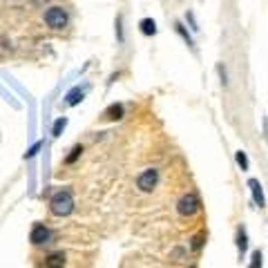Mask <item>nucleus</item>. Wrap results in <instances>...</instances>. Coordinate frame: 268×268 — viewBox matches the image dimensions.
<instances>
[{
    "mask_svg": "<svg viewBox=\"0 0 268 268\" xmlns=\"http://www.w3.org/2000/svg\"><path fill=\"white\" fill-rule=\"evenodd\" d=\"M49 210L56 217H67L74 210V197H72L70 190H58V192L51 197L49 201Z\"/></svg>",
    "mask_w": 268,
    "mask_h": 268,
    "instance_id": "f257e3e1",
    "label": "nucleus"
},
{
    "mask_svg": "<svg viewBox=\"0 0 268 268\" xmlns=\"http://www.w3.org/2000/svg\"><path fill=\"white\" fill-rule=\"evenodd\" d=\"M199 208H201V204H199V197L194 192L183 194V197L177 201V213L181 215V217H192V215L199 213Z\"/></svg>",
    "mask_w": 268,
    "mask_h": 268,
    "instance_id": "f03ea898",
    "label": "nucleus"
},
{
    "mask_svg": "<svg viewBox=\"0 0 268 268\" xmlns=\"http://www.w3.org/2000/svg\"><path fill=\"white\" fill-rule=\"evenodd\" d=\"M67 12L63 7H49L47 12H45V23L49 25L51 29H63L67 27Z\"/></svg>",
    "mask_w": 268,
    "mask_h": 268,
    "instance_id": "7ed1b4c3",
    "label": "nucleus"
},
{
    "mask_svg": "<svg viewBox=\"0 0 268 268\" xmlns=\"http://www.w3.org/2000/svg\"><path fill=\"white\" fill-rule=\"evenodd\" d=\"M157 183H159V170L157 168L143 170V172L139 174V179H137V185H139V190H141V192H150Z\"/></svg>",
    "mask_w": 268,
    "mask_h": 268,
    "instance_id": "20e7f679",
    "label": "nucleus"
},
{
    "mask_svg": "<svg viewBox=\"0 0 268 268\" xmlns=\"http://www.w3.org/2000/svg\"><path fill=\"white\" fill-rule=\"evenodd\" d=\"M51 239V230L47 228V226L38 224L32 228V235H29V241H32L34 246H40V244H47V241Z\"/></svg>",
    "mask_w": 268,
    "mask_h": 268,
    "instance_id": "39448f33",
    "label": "nucleus"
},
{
    "mask_svg": "<svg viewBox=\"0 0 268 268\" xmlns=\"http://www.w3.org/2000/svg\"><path fill=\"white\" fill-rule=\"evenodd\" d=\"M65 266V252H51L45 259V268H63Z\"/></svg>",
    "mask_w": 268,
    "mask_h": 268,
    "instance_id": "423d86ee",
    "label": "nucleus"
},
{
    "mask_svg": "<svg viewBox=\"0 0 268 268\" xmlns=\"http://www.w3.org/2000/svg\"><path fill=\"white\" fill-rule=\"evenodd\" d=\"M248 185H250V190H252V199H255V204H257V206H266L264 192H261V183L257 181V179H250Z\"/></svg>",
    "mask_w": 268,
    "mask_h": 268,
    "instance_id": "0eeeda50",
    "label": "nucleus"
},
{
    "mask_svg": "<svg viewBox=\"0 0 268 268\" xmlns=\"http://www.w3.org/2000/svg\"><path fill=\"white\" fill-rule=\"evenodd\" d=\"M81 99H83V90L81 87H74V90L70 92V94L65 96V101H67V105H79Z\"/></svg>",
    "mask_w": 268,
    "mask_h": 268,
    "instance_id": "6e6552de",
    "label": "nucleus"
},
{
    "mask_svg": "<svg viewBox=\"0 0 268 268\" xmlns=\"http://www.w3.org/2000/svg\"><path fill=\"white\" fill-rule=\"evenodd\" d=\"M105 118H110V121H118V118L123 116V105H110L105 110V114H103Z\"/></svg>",
    "mask_w": 268,
    "mask_h": 268,
    "instance_id": "1a4fd4ad",
    "label": "nucleus"
},
{
    "mask_svg": "<svg viewBox=\"0 0 268 268\" xmlns=\"http://www.w3.org/2000/svg\"><path fill=\"white\" fill-rule=\"evenodd\" d=\"M141 32L146 36H154L157 34V23H154L152 18H143L141 20Z\"/></svg>",
    "mask_w": 268,
    "mask_h": 268,
    "instance_id": "9d476101",
    "label": "nucleus"
},
{
    "mask_svg": "<svg viewBox=\"0 0 268 268\" xmlns=\"http://www.w3.org/2000/svg\"><path fill=\"white\" fill-rule=\"evenodd\" d=\"M65 125H67V118H65V116L58 118V121L54 123V130H51V134H54V137H60V132L65 130Z\"/></svg>",
    "mask_w": 268,
    "mask_h": 268,
    "instance_id": "9b49d317",
    "label": "nucleus"
},
{
    "mask_svg": "<svg viewBox=\"0 0 268 268\" xmlns=\"http://www.w3.org/2000/svg\"><path fill=\"white\" fill-rule=\"evenodd\" d=\"M237 163L241 166V170H248V157H246V152H237Z\"/></svg>",
    "mask_w": 268,
    "mask_h": 268,
    "instance_id": "f8f14e48",
    "label": "nucleus"
},
{
    "mask_svg": "<svg viewBox=\"0 0 268 268\" xmlns=\"http://www.w3.org/2000/svg\"><path fill=\"white\" fill-rule=\"evenodd\" d=\"M81 152H83V148H81V146H76V148H74V150H72V154H70V157H67V159H65V163H74V161H76V159H79V157H81Z\"/></svg>",
    "mask_w": 268,
    "mask_h": 268,
    "instance_id": "ddd939ff",
    "label": "nucleus"
},
{
    "mask_svg": "<svg viewBox=\"0 0 268 268\" xmlns=\"http://www.w3.org/2000/svg\"><path fill=\"white\" fill-rule=\"evenodd\" d=\"M237 244H239V250L246 252V248H248V241H246V235L239 233V239H237Z\"/></svg>",
    "mask_w": 268,
    "mask_h": 268,
    "instance_id": "4468645a",
    "label": "nucleus"
},
{
    "mask_svg": "<svg viewBox=\"0 0 268 268\" xmlns=\"http://www.w3.org/2000/svg\"><path fill=\"white\" fill-rule=\"evenodd\" d=\"M201 246H204V233H201V235H197V237H194V239H192V248H194V250H199Z\"/></svg>",
    "mask_w": 268,
    "mask_h": 268,
    "instance_id": "2eb2a0df",
    "label": "nucleus"
},
{
    "mask_svg": "<svg viewBox=\"0 0 268 268\" xmlns=\"http://www.w3.org/2000/svg\"><path fill=\"white\" fill-rule=\"evenodd\" d=\"M261 266V252L257 250L255 255H252V264H250V268H259Z\"/></svg>",
    "mask_w": 268,
    "mask_h": 268,
    "instance_id": "dca6fc26",
    "label": "nucleus"
},
{
    "mask_svg": "<svg viewBox=\"0 0 268 268\" xmlns=\"http://www.w3.org/2000/svg\"><path fill=\"white\" fill-rule=\"evenodd\" d=\"M177 29H179V34H181V36H183V38H185V40H188V45H192V38H190V36H188V34H185V29H183V25H179V23H177Z\"/></svg>",
    "mask_w": 268,
    "mask_h": 268,
    "instance_id": "f3484780",
    "label": "nucleus"
},
{
    "mask_svg": "<svg viewBox=\"0 0 268 268\" xmlns=\"http://www.w3.org/2000/svg\"><path fill=\"white\" fill-rule=\"evenodd\" d=\"M45 3H49V0H29V5H34V7H45Z\"/></svg>",
    "mask_w": 268,
    "mask_h": 268,
    "instance_id": "a211bd4d",
    "label": "nucleus"
}]
</instances>
